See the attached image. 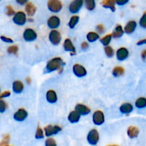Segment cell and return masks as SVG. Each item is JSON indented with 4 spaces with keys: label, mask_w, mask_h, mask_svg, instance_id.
Instances as JSON below:
<instances>
[{
    "label": "cell",
    "mask_w": 146,
    "mask_h": 146,
    "mask_svg": "<svg viewBox=\"0 0 146 146\" xmlns=\"http://www.w3.org/2000/svg\"><path fill=\"white\" fill-rule=\"evenodd\" d=\"M61 131V128L59 125H48L44 128V132L46 137L51 136L53 135L57 134Z\"/></svg>",
    "instance_id": "277c9868"
},
{
    "label": "cell",
    "mask_w": 146,
    "mask_h": 146,
    "mask_svg": "<svg viewBox=\"0 0 146 146\" xmlns=\"http://www.w3.org/2000/svg\"><path fill=\"white\" fill-rule=\"evenodd\" d=\"M9 141V135H7V136H5L4 138V140H3L1 143V146H3V145H4V144L8 143Z\"/></svg>",
    "instance_id": "ab89813d"
},
{
    "label": "cell",
    "mask_w": 146,
    "mask_h": 146,
    "mask_svg": "<svg viewBox=\"0 0 146 146\" xmlns=\"http://www.w3.org/2000/svg\"><path fill=\"white\" fill-rule=\"evenodd\" d=\"M47 24H48V27L51 29H56L58 28L60 25V19L58 17L56 16H53L48 19V21H47Z\"/></svg>",
    "instance_id": "7c38bea8"
},
{
    "label": "cell",
    "mask_w": 146,
    "mask_h": 146,
    "mask_svg": "<svg viewBox=\"0 0 146 146\" xmlns=\"http://www.w3.org/2000/svg\"><path fill=\"white\" fill-rule=\"evenodd\" d=\"M4 146H9V145H4Z\"/></svg>",
    "instance_id": "c3c4849f"
},
{
    "label": "cell",
    "mask_w": 146,
    "mask_h": 146,
    "mask_svg": "<svg viewBox=\"0 0 146 146\" xmlns=\"http://www.w3.org/2000/svg\"><path fill=\"white\" fill-rule=\"evenodd\" d=\"M6 8H7V14L8 16H11V15H13V14H14V10L13 9H12V7H11V6H9V5H8V6H7V7H6ZM14 15H15V14H14Z\"/></svg>",
    "instance_id": "d590c367"
},
{
    "label": "cell",
    "mask_w": 146,
    "mask_h": 146,
    "mask_svg": "<svg viewBox=\"0 0 146 146\" xmlns=\"http://www.w3.org/2000/svg\"><path fill=\"white\" fill-rule=\"evenodd\" d=\"M83 5L82 0H75L72 1L69 5V11L72 14H75L79 11Z\"/></svg>",
    "instance_id": "9c48e42d"
},
{
    "label": "cell",
    "mask_w": 146,
    "mask_h": 146,
    "mask_svg": "<svg viewBox=\"0 0 146 146\" xmlns=\"http://www.w3.org/2000/svg\"><path fill=\"white\" fill-rule=\"evenodd\" d=\"M127 133H128V135L130 138H136L138 135V134H139V130H138V128H137L135 126H130L129 128H128Z\"/></svg>",
    "instance_id": "603a6c76"
},
{
    "label": "cell",
    "mask_w": 146,
    "mask_h": 146,
    "mask_svg": "<svg viewBox=\"0 0 146 146\" xmlns=\"http://www.w3.org/2000/svg\"><path fill=\"white\" fill-rule=\"evenodd\" d=\"M6 108H7V106H6L5 102L1 100L0 101V112L4 113L5 111Z\"/></svg>",
    "instance_id": "8d00e7d4"
},
{
    "label": "cell",
    "mask_w": 146,
    "mask_h": 146,
    "mask_svg": "<svg viewBox=\"0 0 146 146\" xmlns=\"http://www.w3.org/2000/svg\"><path fill=\"white\" fill-rule=\"evenodd\" d=\"M124 73V69L123 67L121 66H116L113 68V75L115 77H118L121 76Z\"/></svg>",
    "instance_id": "4316f807"
},
{
    "label": "cell",
    "mask_w": 146,
    "mask_h": 146,
    "mask_svg": "<svg viewBox=\"0 0 146 146\" xmlns=\"http://www.w3.org/2000/svg\"><path fill=\"white\" fill-rule=\"evenodd\" d=\"M1 39L3 41H4V42L13 43V40L11 39V38H7V37H5V36H1Z\"/></svg>",
    "instance_id": "74e56055"
},
{
    "label": "cell",
    "mask_w": 146,
    "mask_h": 146,
    "mask_svg": "<svg viewBox=\"0 0 146 146\" xmlns=\"http://www.w3.org/2000/svg\"><path fill=\"white\" fill-rule=\"evenodd\" d=\"M87 141L91 145H96L99 141V134L96 129H93L88 133Z\"/></svg>",
    "instance_id": "7a4b0ae2"
},
{
    "label": "cell",
    "mask_w": 146,
    "mask_h": 146,
    "mask_svg": "<svg viewBox=\"0 0 146 146\" xmlns=\"http://www.w3.org/2000/svg\"><path fill=\"white\" fill-rule=\"evenodd\" d=\"M17 2L18 3V4H21V5H23V4H27L28 1H19V0H17Z\"/></svg>",
    "instance_id": "bcb514c9"
},
{
    "label": "cell",
    "mask_w": 146,
    "mask_h": 146,
    "mask_svg": "<svg viewBox=\"0 0 146 146\" xmlns=\"http://www.w3.org/2000/svg\"><path fill=\"white\" fill-rule=\"evenodd\" d=\"M23 37L26 41H33L36 38L37 34L31 29H27L23 34Z\"/></svg>",
    "instance_id": "52a82bcc"
},
{
    "label": "cell",
    "mask_w": 146,
    "mask_h": 146,
    "mask_svg": "<svg viewBox=\"0 0 146 146\" xmlns=\"http://www.w3.org/2000/svg\"><path fill=\"white\" fill-rule=\"evenodd\" d=\"M128 54H129V52H128V49L123 47V48H119V49L117 51L116 56L118 61H122L128 58Z\"/></svg>",
    "instance_id": "4fadbf2b"
},
{
    "label": "cell",
    "mask_w": 146,
    "mask_h": 146,
    "mask_svg": "<svg viewBox=\"0 0 146 146\" xmlns=\"http://www.w3.org/2000/svg\"><path fill=\"white\" fill-rule=\"evenodd\" d=\"M13 91L16 94H20L24 90V85L22 83L19 81H14L13 84Z\"/></svg>",
    "instance_id": "7402d4cb"
},
{
    "label": "cell",
    "mask_w": 146,
    "mask_h": 146,
    "mask_svg": "<svg viewBox=\"0 0 146 146\" xmlns=\"http://www.w3.org/2000/svg\"><path fill=\"white\" fill-rule=\"evenodd\" d=\"M135 106L138 108H143L146 107V98H139L135 101Z\"/></svg>",
    "instance_id": "484cf974"
},
{
    "label": "cell",
    "mask_w": 146,
    "mask_h": 146,
    "mask_svg": "<svg viewBox=\"0 0 146 146\" xmlns=\"http://www.w3.org/2000/svg\"><path fill=\"white\" fill-rule=\"evenodd\" d=\"M25 10L27 11V14L29 17H31V16H33L35 14L36 11V6L34 4H33L32 3L29 1V2H27L26 4Z\"/></svg>",
    "instance_id": "ac0fdd59"
},
{
    "label": "cell",
    "mask_w": 146,
    "mask_h": 146,
    "mask_svg": "<svg viewBox=\"0 0 146 146\" xmlns=\"http://www.w3.org/2000/svg\"><path fill=\"white\" fill-rule=\"evenodd\" d=\"M46 100L51 104H54L57 101V96L54 91L49 90L46 93Z\"/></svg>",
    "instance_id": "ffe728a7"
},
{
    "label": "cell",
    "mask_w": 146,
    "mask_h": 146,
    "mask_svg": "<svg viewBox=\"0 0 146 146\" xmlns=\"http://www.w3.org/2000/svg\"><path fill=\"white\" fill-rule=\"evenodd\" d=\"M115 2H116L117 4L121 6V5H124V4H125L126 3H128V0H127V1H115Z\"/></svg>",
    "instance_id": "b9f144b4"
},
{
    "label": "cell",
    "mask_w": 146,
    "mask_h": 146,
    "mask_svg": "<svg viewBox=\"0 0 146 146\" xmlns=\"http://www.w3.org/2000/svg\"><path fill=\"white\" fill-rule=\"evenodd\" d=\"M73 72L78 77H84L87 74L86 68L79 64H75L73 66Z\"/></svg>",
    "instance_id": "30bf717a"
},
{
    "label": "cell",
    "mask_w": 146,
    "mask_h": 146,
    "mask_svg": "<svg viewBox=\"0 0 146 146\" xmlns=\"http://www.w3.org/2000/svg\"><path fill=\"white\" fill-rule=\"evenodd\" d=\"M108 146H118V145H108Z\"/></svg>",
    "instance_id": "7dc6e473"
},
{
    "label": "cell",
    "mask_w": 146,
    "mask_h": 146,
    "mask_svg": "<svg viewBox=\"0 0 146 146\" xmlns=\"http://www.w3.org/2000/svg\"><path fill=\"white\" fill-rule=\"evenodd\" d=\"M63 64H64V61L62 58L60 57H56V58L50 60L46 66V73L52 72V71L61 68V66Z\"/></svg>",
    "instance_id": "6da1fadb"
},
{
    "label": "cell",
    "mask_w": 146,
    "mask_h": 146,
    "mask_svg": "<svg viewBox=\"0 0 146 146\" xmlns=\"http://www.w3.org/2000/svg\"><path fill=\"white\" fill-rule=\"evenodd\" d=\"M137 24L135 21H128V24L125 25V29H124V31L126 34H132L134 31H135V28H136Z\"/></svg>",
    "instance_id": "2e32d148"
},
{
    "label": "cell",
    "mask_w": 146,
    "mask_h": 146,
    "mask_svg": "<svg viewBox=\"0 0 146 146\" xmlns=\"http://www.w3.org/2000/svg\"><path fill=\"white\" fill-rule=\"evenodd\" d=\"M123 33L124 31L123 30L122 27H121V25H118L116 27H115V29L113 30V31L112 36L115 38H120V37L122 36Z\"/></svg>",
    "instance_id": "cb8c5ba5"
},
{
    "label": "cell",
    "mask_w": 146,
    "mask_h": 146,
    "mask_svg": "<svg viewBox=\"0 0 146 146\" xmlns=\"http://www.w3.org/2000/svg\"><path fill=\"white\" fill-rule=\"evenodd\" d=\"M13 21L17 25H24L27 21L26 14L23 11H18L17 13H16L14 17H13Z\"/></svg>",
    "instance_id": "5b68a950"
},
{
    "label": "cell",
    "mask_w": 146,
    "mask_h": 146,
    "mask_svg": "<svg viewBox=\"0 0 146 146\" xmlns=\"http://www.w3.org/2000/svg\"><path fill=\"white\" fill-rule=\"evenodd\" d=\"M81 48L84 50L87 49V48H88V44H87L86 42H83L82 44H81Z\"/></svg>",
    "instance_id": "60d3db41"
},
{
    "label": "cell",
    "mask_w": 146,
    "mask_h": 146,
    "mask_svg": "<svg viewBox=\"0 0 146 146\" xmlns=\"http://www.w3.org/2000/svg\"><path fill=\"white\" fill-rule=\"evenodd\" d=\"M35 138L36 139H41V138H44V133H43L42 129H41L40 127H38L36 130V132Z\"/></svg>",
    "instance_id": "1f68e13d"
},
{
    "label": "cell",
    "mask_w": 146,
    "mask_h": 146,
    "mask_svg": "<svg viewBox=\"0 0 146 146\" xmlns=\"http://www.w3.org/2000/svg\"><path fill=\"white\" fill-rule=\"evenodd\" d=\"M146 44V38H145V39L141 40V41H138V42L137 43V45L141 46V45H142V44Z\"/></svg>",
    "instance_id": "f6af8a7d"
},
{
    "label": "cell",
    "mask_w": 146,
    "mask_h": 146,
    "mask_svg": "<svg viewBox=\"0 0 146 146\" xmlns=\"http://www.w3.org/2000/svg\"><path fill=\"white\" fill-rule=\"evenodd\" d=\"M133 109V106L131 104H128V103L122 104L120 107V111L123 114L130 113L132 112Z\"/></svg>",
    "instance_id": "d6986e66"
},
{
    "label": "cell",
    "mask_w": 146,
    "mask_h": 146,
    "mask_svg": "<svg viewBox=\"0 0 146 146\" xmlns=\"http://www.w3.org/2000/svg\"><path fill=\"white\" fill-rule=\"evenodd\" d=\"M9 54H16L18 51V47L17 46H11L9 47L8 49H7Z\"/></svg>",
    "instance_id": "e575fe53"
},
{
    "label": "cell",
    "mask_w": 146,
    "mask_h": 146,
    "mask_svg": "<svg viewBox=\"0 0 146 146\" xmlns=\"http://www.w3.org/2000/svg\"><path fill=\"white\" fill-rule=\"evenodd\" d=\"M47 5L48 9L52 12H58L62 9V4L58 0H49Z\"/></svg>",
    "instance_id": "3957f363"
},
{
    "label": "cell",
    "mask_w": 146,
    "mask_h": 146,
    "mask_svg": "<svg viewBox=\"0 0 146 146\" xmlns=\"http://www.w3.org/2000/svg\"><path fill=\"white\" fill-rule=\"evenodd\" d=\"M45 146H57L55 140L54 138H49L46 141Z\"/></svg>",
    "instance_id": "836d02e7"
},
{
    "label": "cell",
    "mask_w": 146,
    "mask_h": 146,
    "mask_svg": "<svg viewBox=\"0 0 146 146\" xmlns=\"http://www.w3.org/2000/svg\"><path fill=\"white\" fill-rule=\"evenodd\" d=\"M141 57L143 60H145L146 58V49H144L143 51H142L141 52Z\"/></svg>",
    "instance_id": "ee69618b"
},
{
    "label": "cell",
    "mask_w": 146,
    "mask_h": 146,
    "mask_svg": "<svg viewBox=\"0 0 146 146\" xmlns=\"http://www.w3.org/2000/svg\"><path fill=\"white\" fill-rule=\"evenodd\" d=\"M96 29H98L99 31V32H103L104 31V26L101 25V24H99L96 27Z\"/></svg>",
    "instance_id": "7bdbcfd3"
},
{
    "label": "cell",
    "mask_w": 146,
    "mask_h": 146,
    "mask_svg": "<svg viewBox=\"0 0 146 146\" xmlns=\"http://www.w3.org/2000/svg\"><path fill=\"white\" fill-rule=\"evenodd\" d=\"M87 40L89 42H94L99 38V35L95 32H89L86 36Z\"/></svg>",
    "instance_id": "d4e9b609"
},
{
    "label": "cell",
    "mask_w": 146,
    "mask_h": 146,
    "mask_svg": "<svg viewBox=\"0 0 146 146\" xmlns=\"http://www.w3.org/2000/svg\"><path fill=\"white\" fill-rule=\"evenodd\" d=\"M28 113L24 108H20L14 113V118L17 121H23L27 118Z\"/></svg>",
    "instance_id": "8fae6325"
},
{
    "label": "cell",
    "mask_w": 146,
    "mask_h": 146,
    "mask_svg": "<svg viewBox=\"0 0 146 146\" xmlns=\"http://www.w3.org/2000/svg\"><path fill=\"white\" fill-rule=\"evenodd\" d=\"M85 4L87 9L90 10V11H92V10H94L95 9L96 4L95 1H94V0H86Z\"/></svg>",
    "instance_id": "f1b7e54d"
},
{
    "label": "cell",
    "mask_w": 146,
    "mask_h": 146,
    "mask_svg": "<svg viewBox=\"0 0 146 146\" xmlns=\"http://www.w3.org/2000/svg\"><path fill=\"white\" fill-rule=\"evenodd\" d=\"M75 109L80 115H88L91 112L90 108L88 107H87L86 106L83 105V104H77L75 107Z\"/></svg>",
    "instance_id": "5bb4252c"
},
{
    "label": "cell",
    "mask_w": 146,
    "mask_h": 146,
    "mask_svg": "<svg viewBox=\"0 0 146 146\" xmlns=\"http://www.w3.org/2000/svg\"><path fill=\"white\" fill-rule=\"evenodd\" d=\"M104 113L101 111H97L93 115V121L96 125H101L104 123Z\"/></svg>",
    "instance_id": "ba28073f"
},
{
    "label": "cell",
    "mask_w": 146,
    "mask_h": 146,
    "mask_svg": "<svg viewBox=\"0 0 146 146\" xmlns=\"http://www.w3.org/2000/svg\"><path fill=\"white\" fill-rule=\"evenodd\" d=\"M111 38H112V34H108V35H106V36L101 38V42L102 43L103 45L107 46H108V45L110 44V42H111Z\"/></svg>",
    "instance_id": "f546056e"
},
{
    "label": "cell",
    "mask_w": 146,
    "mask_h": 146,
    "mask_svg": "<svg viewBox=\"0 0 146 146\" xmlns=\"http://www.w3.org/2000/svg\"><path fill=\"white\" fill-rule=\"evenodd\" d=\"M115 1L114 0H104V1H101V4L103 5V7H105V8H109L111 9L112 11H115Z\"/></svg>",
    "instance_id": "44dd1931"
},
{
    "label": "cell",
    "mask_w": 146,
    "mask_h": 146,
    "mask_svg": "<svg viewBox=\"0 0 146 146\" xmlns=\"http://www.w3.org/2000/svg\"><path fill=\"white\" fill-rule=\"evenodd\" d=\"M80 118H81V115L76 111H74L70 113L68 116V120L71 123H75L79 121Z\"/></svg>",
    "instance_id": "e0dca14e"
},
{
    "label": "cell",
    "mask_w": 146,
    "mask_h": 146,
    "mask_svg": "<svg viewBox=\"0 0 146 146\" xmlns=\"http://www.w3.org/2000/svg\"><path fill=\"white\" fill-rule=\"evenodd\" d=\"M10 94H11V93H10L9 91H4V92H3L2 94H1V96H0V98H7V97H9V96Z\"/></svg>",
    "instance_id": "f35d334b"
},
{
    "label": "cell",
    "mask_w": 146,
    "mask_h": 146,
    "mask_svg": "<svg viewBox=\"0 0 146 146\" xmlns=\"http://www.w3.org/2000/svg\"><path fill=\"white\" fill-rule=\"evenodd\" d=\"M78 20H79V17L78 16H74V17H71L69 23H68V26H69L70 28L74 29L77 24V23L78 22Z\"/></svg>",
    "instance_id": "83f0119b"
},
{
    "label": "cell",
    "mask_w": 146,
    "mask_h": 146,
    "mask_svg": "<svg viewBox=\"0 0 146 146\" xmlns=\"http://www.w3.org/2000/svg\"><path fill=\"white\" fill-rule=\"evenodd\" d=\"M64 48L65 51L71 52V54H72V55L76 54L75 47L73 45L72 42H71V41L69 38H66V39L65 40V41H64Z\"/></svg>",
    "instance_id": "9a60e30c"
},
{
    "label": "cell",
    "mask_w": 146,
    "mask_h": 146,
    "mask_svg": "<svg viewBox=\"0 0 146 146\" xmlns=\"http://www.w3.org/2000/svg\"><path fill=\"white\" fill-rule=\"evenodd\" d=\"M49 40L54 45H58L60 44L61 40V34L56 30H52L49 33Z\"/></svg>",
    "instance_id": "8992f818"
},
{
    "label": "cell",
    "mask_w": 146,
    "mask_h": 146,
    "mask_svg": "<svg viewBox=\"0 0 146 146\" xmlns=\"http://www.w3.org/2000/svg\"><path fill=\"white\" fill-rule=\"evenodd\" d=\"M140 25L142 28L146 29V11L144 12L143 15L140 20Z\"/></svg>",
    "instance_id": "d6a6232c"
},
{
    "label": "cell",
    "mask_w": 146,
    "mask_h": 146,
    "mask_svg": "<svg viewBox=\"0 0 146 146\" xmlns=\"http://www.w3.org/2000/svg\"><path fill=\"white\" fill-rule=\"evenodd\" d=\"M104 50H105V53H106V54L107 56L109 57V58H111V57L113 56L114 51H113V49L112 47L108 46L105 47V49Z\"/></svg>",
    "instance_id": "4dcf8cb0"
}]
</instances>
